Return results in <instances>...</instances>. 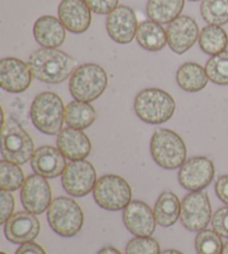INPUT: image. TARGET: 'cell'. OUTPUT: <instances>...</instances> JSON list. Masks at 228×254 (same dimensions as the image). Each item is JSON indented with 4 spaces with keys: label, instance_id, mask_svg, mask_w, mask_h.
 Listing matches in <instances>:
<instances>
[{
    "label": "cell",
    "instance_id": "f35d334b",
    "mask_svg": "<svg viewBox=\"0 0 228 254\" xmlns=\"http://www.w3.org/2000/svg\"><path fill=\"white\" fill-rule=\"evenodd\" d=\"M161 254H184V253H181L180 251H177V250H165Z\"/></svg>",
    "mask_w": 228,
    "mask_h": 254
},
{
    "label": "cell",
    "instance_id": "7c38bea8",
    "mask_svg": "<svg viewBox=\"0 0 228 254\" xmlns=\"http://www.w3.org/2000/svg\"><path fill=\"white\" fill-rule=\"evenodd\" d=\"M20 199L26 211L43 214L52 204V189L48 181L38 174L29 175L21 188Z\"/></svg>",
    "mask_w": 228,
    "mask_h": 254
},
{
    "label": "cell",
    "instance_id": "6da1fadb",
    "mask_svg": "<svg viewBox=\"0 0 228 254\" xmlns=\"http://www.w3.org/2000/svg\"><path fill=\"white\" fill-rule=\"evenodd\" d=\"M28 66L36 79L47 84H60L76 69L74 58L57 48H40L29 56Z\"/></svg>",
    "mask_w": 228,
    "mask_h": 254
},
{
    "label": "cell",
    "instance_id": "4dcf8cb0",
    "mask_svg": "<svg viewBox=\"0 0 228 254\" xmlns=\"http://www.w3.org/2000/svg\"><path fill=\"white\" fill-rule=\"evenodd\" d=\"M195 249L197 254H222L224 244L215 231L205 229L196 235Z\"/></svg>",
    "mask_w": 228,
    "mask_h": 254
},
{
    "label": "cell",
    "instance_id": "d6a6232c",
    "mask_svg": "<svg viewBox=\"0 0 228 254\" xmlns=\"http://www.w3.org/2000/svg\"><path fill=\"white\" fill-rule=\"evenodd\" d=\"M213 230L222 238L228 239V205L218 208L212 217Z\"/></svg>",
    "mask_w": 228,
    "mask_h": 254
},
{
    "label": "cell",
    "instance_id": "484cf974",
    "mask_svg": "<svg viewBox=\"0 0 228 254\" xmlns=\"http://www.w3.org/2000/svg\"><path fill=\"white\" fill-rule=\"evenodd\" d=\"M97 117L95 108L89 103L74 101L66 106L65 122L68 127L84 130L94 124Z\"/></svg>",
    "mask_w": 228,
    "mask_h": 254
},
{
    "label": "cell",
    "instance_id": "44dd1931",
    "mask_svg": "<svg viewBox=\"0 0 228 254\" xmlns=\"http://www.w3.org/2000/svg\"><path fill=\"white\" fill-rule=\"evenodd\" d=\"M34 38L43 48H58L66 39V28L58 18L42 16L35 21Z\"/></svg>",
    "mask_w": 228,
    "mask_h": 254
},
{
    "label": "cell",
    "instance_id": "ab89813d",
    "mask_svg": "<svg viewBox=\"0 0 228 254\" xmlns=\"http://www.w3.org/2000/svg\"><path fill=\"white\" fill-rule=\"evenodd\" d=\"M222 254H228V242L224 244V249H223Z\"/></svg>",
    "mask_w": 228,
    "mask_h": 254
},
{
    "label": "cell",
    "instance_id": "d590c367",
    "mask_svg": "<svg viewBox=\"0 0 228 254\" xmlns=\"http://www.w3.org/2000/svg\"><path fill=\"white\" fill-rule=\"evenodd\" d=\"M215 192L218 198L228 205V175H223L215 184Z\"/></svg>",
    "mask_w": 228,
    "mask_h": 254
},
{
    "label": "cell",
    "instance_id": "ba28073f",
    "mask_svg": "<svg viewBox=\"0 0 228 254\" xmlns=\"http://www.w3.org/2000/svg\"><path fill=\"white\" fill-rule=\"evenodd\" d=\"M93 195L96 203L104 210L120 211L131 202V188L121 176L107 174L96 183Z\"/></svg>",
    "mask_w": 228,
    "mask_h": 254
},
{
    "label": "cell",
    "instance_id": "7a4b0ae2",
    "mask_svg": "<svg viewBox=\"0 0 228 254\" xmlns=\"http://www.w3.org/2000/svg\"><path fill=\"white\" fill-rule=\"evenodd\" d=\"M62 99L53 92L40 93L30 106V119L34 126L46 135H58L65 123Z\"/></svg>",
    "mask_w": 228,
    "mask_h": 254
},
{
    "label": "cell",
    "instance_id": "603a6c76",
    "mask_svg": "<svg viewBox=\"0 0 228 254\" xmlns=\"http://www.w3.org/2000/svg\"><path fill=\"white\" fill-rule=\"evenodd\" d=\"M136 40L139 46L147 52L156 53L168 45L166 30L161 24L153 20L140 22L137 28Z\"/></svg>",
    "mask_w": 228,
    "mask_h": 254
},
{
    "label": "cell",
    "instance_id": "83f0119b",
    "mask_svg": "<svg viewBox=\"0 0 228 254\" xmlns=\"http://www.w3.org/2000/svg\"><path fill=\"white\" fill-rule=\"evenodd\" d=\"M200 15L208 25H226L228 22V0H202Z\"/></svg>",
    "mask_w": 228,
    "mask_h": 254
},
{
    "label": "cell",
    "instance_id": "f546056e",
    "mask_svg": "<svg viewBox=\"0 0 228 254\" xmlns=\"http://www.w3.org/2000/svg\"><path fill=\"white\" fill-rule=\"evenodd\" d=\"M205 70L211 81L216 85H228V51L212 56L206 63Z\"/></svg>",
    "mask_w": 228,
    "mask_h": 254
},
{
    "label": "cell",
    "instance_id": "e575fe53",
    "mask_svg": "<svg viewBox=\"0 0 228 254\" xmlns=\"http://www.w3.org/2000/svg\"><path fill=\"white\" fill-rule=\"evenodd\" d=\"M119 0H85L90 10L97 15H109L118 7Z\"/></svg>",
    "mask_w": 228,
    "mask_h": 254
},
{
    "label": "cell",
    "instance_id": "ac0fdd59",
    "mask_svg": "<svg viewBox=\"0 0 228 254\" xmlns=\"http://www.w3.org/2000/svg\"><path fill=\"white\" fill-rule=\"evenodd\" d=\"M59 20L71 34H84L91 25V10L85 0H61L58 6Z\"/></svg>",
    "mask_w": 228,
    "mask_h": 254
},
{
    "label": "cell",
    "instance_id": "5bb4252c",
    "mask_svg": "<svg viewBox=\"0 0 228 254\" xmlns=\"http://www.w3.org/2000/svg\"><path fill=\"white\" fill-rule=\"evenodd\" d=\"M33 74L28 64L16 57H6L0 61V84L9 93L19 94L29 88Z\"/></svg>",
    "mask_w": 228,
    "mask_h": 254
},
{
    "label": "cell",
    "instance_id": "74e56055",
    "mask_svg": "<svg viewBox=\"0 0 228 254\" xmlns=\"http://www.w3.org/2000/svg\"><path fill=\"white\" fill-rule=\"evenodd\" d=\"M97 254H122V253L114 247H105L102 249V250H99Z\"/></svg>",
    "mask_w": 228,
    "mask_h": 254
},
{
    "label": "cell",
    "instance_id": "30bf717a",
    "mask_svg": "<svg viewBox=\"0 0 228 254\" xmlns=\"http://www.w3.org/2000/svg\"><path fill=\"white\" fill-rule=\"evenodd\" d=\"M97 174L94 165L86 160L68 163L61 175V184L66 192L75 197H83L94 190Z\"/></svg>",
    "mask_w": 228,
    "mask_h": 254
},
{
    "label": "cell",
    "instance_id": "836d02e7",
    "mask_svg": "<svg viewBox=\"0 0 228 254\" xmlns=\"http://www.w3.org/2000/svg\"><path fill=\"white\" fill-rule=\"evenodd\" d=\"M15 210V197L9 190H1L0 192V224H4L9 217L12 216Z\"/></svg>",
    "mask_w": 228,
    "mask_h": 254
},
{
    "label": "cell",
    "instance_id": "4316f807",
    "mask_svg": "<svg viewBox=\"0 0 228 254\" xmlns=\"http://www.w3.org/2000/svg\"><path fill=\"white\" fill-rule=\"evenodd\" d=\"M198 43L205 54L215 56L226 51L228 36L222 26L208 25L200 30Z\"/></svg>",
    "mask_w": 228,
    "mask_h": 254
},
{
    "label": "cell",
    "instance_id": "7402d4cb",
    "mask_svg": "<svg viewBox=\"0 0 228 254\" xmlns=\"http://www.w3.org/2000/svg\"><path fill=\"white\" fill-rule=\"evenodd\" d=\"M181 202L175 193L165 190L159 195L154 207L156 223L162 228H171L180 219Z\"/></svg>",
    "mask_w": 228,
    "mask_h": 254
},
{
    "label": "cell",
    "instance_id": "3957f363",
    "mask_svg": "<svg viewBox=\"0 0 228 254\" xmlns=\"http://www.w3.org/2000/svg\"><path fill=\"white\" fill-rule=\"evenodd\" d=\"M134 110L138 119L145 123L158 125L171 119L176 110V103L165 90L146 88L135 97Z\"/></svg>",
    "mask_w": 228,
    "mask_h": 254
},
{
    "label": "cell",
    "instance_id": "2e32d148",
    "mask_svg": "<svg viewBox=\"0 0 228 254\" xmlns=\"http://www.w3.org/2000/svg\"><path fill=\"white\" fill-rule=\"evenodd\" d=\"M3 232L9 242L24 244L34 242L40 232V222L37 216L28 211L15 213L3 224Z\"/></svg>",
    "mask_w": 228,
    "mask_h": 254
},
{
    "label": "cell",
    "instance_id": "8d00e7d4",
    "mask_svg": "<svg viewBox=\"0 0 228 254\" xmlns=\"http://www.w3.org/2000/svg\"><path fill=\"white\" fill-rule=\"evenodd\" d=\"M15 254H47L45 249L35 242H27L20 244Z\"/></svg>",
    "mask_w": 228,
    "mask_h": 254
},
{
    "label": "cell",
    "instance_id": "60d3db41",
    "mask_svg": "<svg viewBox=\"0 0 228 254\" xmlns=\"http://www.w3.org/2000/svg\"><path fill=\"white\" fill-rule=\"evenodd\" d=\"M189 1H198V0H189Z\"/></svg>",
    "mask_w": 228,
    "mask_h": 254
},
{
    "label": "cell",
    "instance_id": "277c9868",
    "mask_svg": "<svg viewBox=\"0 0 228 254\" xmlns=\"http://www.w3.org/2000/svg\"><path fill=\"white\" fill-rule=\"evenodd\" d=\"M108 86L106 70L97 64L77 67L69 79V90L75 101L91 103L102 96Z\"/></svg>",
    "mask_w": 228,
    "mask_h": 254
},
{
    "label": "cell",
    "instance_id": "ffe728a7",
    "mask_svg": "<svg viewBox=\"0 0 228 254\" xmlns=\"http://www.w3.org/2000/svg\"><path fill=\"white\" fill-rule=\"evenodd\" d=\"M57 147L70 161L85 160L91 152V142L83 130L66 127L57 135Z\"/></svg>",
    "mask_w": 228,
    "mask_h": 254
},
{
    "label": "cell",
    "instance_id": "8fae6325",
    "mask_svg": "<svg viewBox=\"0 0 228 254\" xmlns=\"http://www.w3.org/2000/svg\"><path fill=\"white\" fill-rule=\"evenodd\" d=\"M215 165L206 156H195L180 166L178 181L182 188L190 192L203 190L213 182Z\"/></svg>",
    "mask_w": 228,
    "mask_h": 254
},
{
    "label": "cell",
    "instance_id": "52a82bcc",
    "mask_svg": "<svg viewBox=\"0 0 228 254\" xmlns=\"http://www.w3.org/2000/svg\"><path fill=\"white\" fill-rule=\"evenodd\" d=\"M34 140L11 117L4 120L1 126V155L3 160L18 165L26 164L35 153Z\"/></svg>",
    "mask_w": 228,
    "mask_h": 254
},
{
    "label": "cell",
    "instance_id": "e0dca14e",
    "mask_svg": "<svg viewBox=\"0 0 228 254\" xmlns=\"http://www.w3.org/2000/svg\"><path fill=\"white\" fill-rule=\"evenodd\" d=\"M124 224L136 237H152L156 229L154 211L143 201H131L122 213Z\"/></svg>",
    "mask_w": 228,
    "mask_h": 254
},
{
    "label": "cell",
    "instance_id": "9a60e30c",
    "mask_svg": "<svg viewBox=\"0 0 228 254\" xmlns=\"http://www.w3.org/2000/svg\"><path fill=\"white\" fill-rule=\"evenodd\" d=\"M199 33L198 25L194 18L179 16L168 24L166 29L168 46L177 55H182L197 42Z\"/></svg>",
    "mask_w": 228,
    "mask_h": 254
},
{
    "label": "cell",
    "instance_id": "f1b7e54d",
    "mask_svg": "<svg viewBox=\"0 0 228 254\" xmlns=\"http://www.w3.org/2000/svg\"><path fill=\"white\" fill-rule=\"evenodd\" d=\"M25 181L24 172L19 165L6 160L0 161V188L1 190L13 192L22 188Z\"/></svg>",
    "mask_w": 228,
    "mask_h": 254
},
{
    "label": "cell",
    "instance_id": "9c48e42d",
    "mask_svg": "<svg viewBox=\"0 0 228 254\" xmlns=\"http://www.w3.org/2000/svg\"><path fill=\"white\" fill-rule=\"evenodd\" d=\"M212 220V206L208 194L196 190L187 194L181 201L180 222L190 232H199L208 226Z\"/></svg>",
    "mask_w": 228,
    "mask_h": 254
},
{
    "label": "cell",
    "instance_id": "1f68e13d",
    "mask_svg": "<svg viewBox=\"0 0 228 254\" xmlns=\"http://www.w3.org/2000/svg\"><path fill=\"white\" fill-rule=\"evenodd\" d=\"M161 247L152 237H136L127 243L125 254H161Z\"/></svg>",
    "mask_w": 228,
    "mask_h": 254
},
{
    "label": "cell",
    "instance_id": "d4e9b609",
    "mask_svg": "<svg viewBox=\"0 0 228 254\" xmlns=\"http://www.w3.org/2000/svg\"><path fill=\"white\" fill-rule=\"evenodd\" d=\"M185 0H148L146 13L150 20L157 24H171L180 16Z\"/></svg>",
    "mask_w": 228,
    "mask_h": 254
},
{
    "label": "cell",
    "instance_id": "5b68a950",
    "mask_svg": "<svg viewBox=\"0 0 228 254\" xmlns=\"http://www.w3.org/2000/svg\"><path fill=\"white\" fill-rule=\"evenodd\" d=\"M150 154L158 166L176 170L186 162L187 148L184 140L174 130L161 128L150 139Z\"/></svg>",
    "mask_w": 228,
    "mask_h": 254
},
{
    "label": "cell",
    "instance_id": "d6986e66",
    "mask_svg": "<svg viewBox=\"0 0 228 254\" xmlns=\"http://www.w3.org/2000/svg\"><path fill=\"white\" fill-rule=\"evenodd\" d=\"M31 169L45 179H56L62 175L67 166L66 156L58 147L42 146L36 149L30 160Z\"/></svg>",
    "mask_w": 228,
    "mask_h": 254
},
{
    "label": "cell",
    "instance_id": "8992f818",
    "mask_svg": "<svg viewBox=\"0 0 228 254\" xmlns=\"http://www.w3.org/2000/svg\"><path fill=\"white\" fill-rule=\"evenodd\" d=\"M47 221L55 233L62 238H71L83 228L84 213L75 199L59 196L53 199L48 207Z\"/></svg>",
    "mask_w": 228,
    "mask_h": 254
},
{
    "label": "cell",
    "instance_id": "b9f144b4",
    "mask_svg": "<svg viewBox=\"0 0 228 254\" xmlns=\"http://www.w3.org/2000/svg\"><path fill=\"white\" fill-rule=\"evenodd\" d=\"M0 254H7V253H4V252H0Z\"/></svg>",
    "mask_w": 228,
    "mask_h": 254
},
{
    "label": "cell",
    "instance_id": "cb8c5ba5",
    "mask_svg": "<svg viewBox=\"0 0 228 254\" xmlns=\"http://www.w3.org/2000/svg\"><path fill=\"white\" fill-rule=\"evenodd\" d=\"M208 76L203 66L197 63H185L176 72V81L179 87L188 93H196L206 87Z\"/></svg>",
    "mask_w": 228,
    "mask_h": 254
},
{
    "label": "cell",
    "instance_id": "4fadbf2b",
    "mask_svg": "<svg viewBox=\"0 0 228 254\" xmlns=\"http://www.w3.org/2000/svg\"><path fill=\"white\" fill-rule=\"evenodd\" d=\"M138 21L133 9L128 6H118L106 18V30L114 42L127 45L136 38Z\"/></svg>",
    "mask_w": 228,
    "mask_h": 254
}]
</instances>
